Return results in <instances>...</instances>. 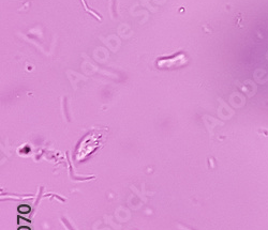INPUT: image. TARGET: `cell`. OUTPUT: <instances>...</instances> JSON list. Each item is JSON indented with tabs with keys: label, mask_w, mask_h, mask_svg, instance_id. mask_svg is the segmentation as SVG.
<instances>
[{
	"label": "cell",
	"mask_w": 268,
	"mask_h": 230,
	"mask_svg": "<svg viewBox=\"0 0 268 230\" xmlns=\"http://www.w3.org/2000/svg\"><path fill=\"white\" fill-rule=\"evenodd\" d=\"M18 212H19V213H24V214L29 213L30 207H28V205H20V207H18Z\"/></svg>",
	"instance_id": "cell-1"
},
{
	"label": "cell",
	"mask_w": 268,
	"mask_h": 230,
	"mask_svg": "<svg viewBox=\"0 0 268 230\" xmlns=\"http://www.w3.org/2000/svg\"><path fill=\"white\" fill-rule=\"evenodd\" d=\"M18 230H30V228H28V227H20V228H18Z\"/></svg>",
	"instance_id": "cell-2"
}]
</instances>
